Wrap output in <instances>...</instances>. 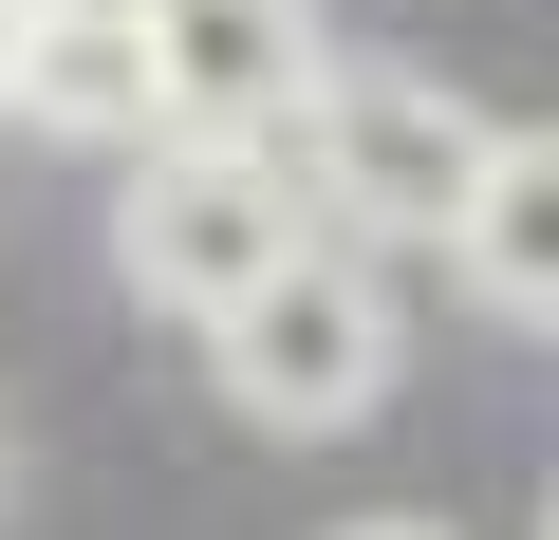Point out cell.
Masks as SVG:
<instances>
[{
	"label": "cell",
	"mask_w": 559,
	"mask_h": 540,
	"mask_svg": "<svg viewBox=\"0 0 559 540\" xmlns=\"http://www.w3.org/2000/svg\"><path fill=\"white\" fill-rule=\"evenodd\" d=\"M336 540H466V521H411V503H392V521H336Z\"/></svg>",
	"instance_id": "7"
},
{
	"label": "cell",
	"mask_w": 559,
	"mask_h": 540,
	"mask_svg": "<svg viewBox=\"0 0 559 540\" xmlns=\"http://www.w3.org/2000/svg\"><path fill=\"white\" fill-rule=\"evenodd\" d=\"M299 168H318V224H336V242H466L503 131H485L448 75H411V57H336Z\"/></svg>",
	"instance_id": "2"
},
{
	"label": "cell",
	"mask_w": 559,
	"mask_h": 540,
	"mask_svg": "<svg viewBox=\"0 0 559 540\" xmlns=\"http://www.w3.org/2000/svg\"><path fill=\"white\" fill-rule=\"evenodd\" d=\"M299 242H318V205H299V168H280V149L168 131V149L112 168V280H131L150 317H187V336H224Z\"/></svg>",
	"instance_id": "1"
},
{
	"label": "cell",
	"mask_w": 559,
	"mask_h": 540,
	"mask_svg": "<svg viewBox=\"0 0 559 540\" xmlns=\"http://www.w3.org/2000/svg\"><path fill=\"white\" fill-rule=\"evenodd\" d=\"M540 540H559V466H540Z\"/></svg>",
	"instance_id": "9"
},
{
	"label": "cell",
	"mask_w": 559,
	"mask_h": 540,
	"mask_svg": "<svg viewBox=\"0 0 559 540\" xmlns=\"http://www.w3.org/2000/svg\"><path fill=\"white\" fill-rule=\"evenodd\" d=\"M205 355H224V392H242L261 429H355V410L392 392L411 317H392V280H373V242H299Z\"/></svg>",
	"instance_id": "3"
},
{
	"label": "cell",
	"mask_w": 559,
	"mask_h": 540,
	"mask_svg": "<svg viewBox=\"0 0 559 540\" xmlns=\"http://www.w3.org/2000/svg\"><path fill=\"white\" fill-rule=\"evenodd\" d=\"M20 112L57 149H168V38H150V0H38L20 20Z\"/></svg>",
	"instance_id": "5"
},
{
	"label": "cell",
	"mask_w": 559,
	"mask_h": 540,
	"mask_svg": "<svg viewBox=\"0 0 559 540\" xmlns=\"http://www.w3.org/2000/svg\"><path fill=\"white\" fill-rule=\"evenodd\" d=\"M20 20H38V0H0V112H20Z\"/></svg>",
	"instance_id": "8"
},
{
	"label": "cell",
	"mask_w": 559,
	"mask_h": 540,
	"mask_svg": "<svg viewBox=\"0 0 559 540\" xmlns=\"http://www.w3.org/2000/svg\"><path fill=\"white\" fill-rule=\"evenodd\" d=\"M466 299L503 317V336H559V131H503V168H485V205H466Z\"/></svg>",
	"instance_id": "6"
},
{
	"label": "cell",
	"mask_w": 559,
	"mask_h": 540,
	"mask_svg": "<svg viewBox=\"0 0 559 540\" xmlns=\"http://www.w3.org/2000/svg\"><path fill=\"white\" fill-rule=\"evenodd\" d=\"M168 38V131H224V149H280L299 168L336 57H318V0H150Z\"/></svg>",
	"instance_id": "4"
}]
</instances>
